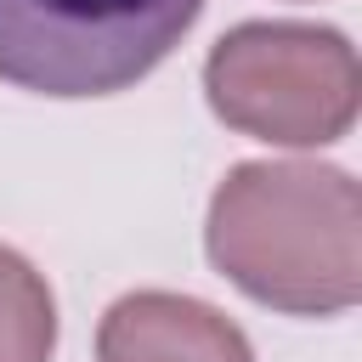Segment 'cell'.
Here are the masks:
<instances>
[{"label": "cell", "mask_w": 362, "mask_h": 362, "mask_svg": "<svg viewBox=\"0 0 362 362\" xmlns=\"http://www.w3.org/2000/svg\"><path fill=\"white\" fill-rule=\"evenodd\" d=\"M204 249L249 300L288 317H339L362 300V187L339 164H232L209 198Z\"/></svg>", "instance_id": "obj_1"}, {"label": "cell", "mask_w": 362, "mask_h": 362, "mask_svg": "<svg viewBox=\"0 0 362 362\" xmlns=\"http://www.w3.org/2000/svg\"><path fill=\"white\" fill-rule=\"evenodd\" d=\"M204 96L238 136L272 147H328L362 107V62L339 28L238 23L204 62Z\"/></svg>", "instance_id": "obj_2"}, {"label": "cell", "mask_w": 362, "mask_h": 362, "mask_svg": "<svg viewBox=\"0 0 362 362\" xmlns=\"http://www.w3.org/2000/svg\"><path fill=\"white\" fill-rule=\"evenodd\" d=\"M204 0H0V79L34 96H119L147 79Z\"/></svg>", "instance_id": "obj_3"}, {"label": "cell", "mask_w": 362, "mask_h": 362, "mask_svg": "<svg viewBox=\"0 0 362 362\" xmlns=\"http://www.w3.org/2000/svg\"><path fill=\"white\" fill-rule=\"evenodd\" d=\"M96 362H255V345L209 300L136 288L102 311Z\"/></svg>", "instance_id": "obj_4"}, {"label": "cell", "mask_w": 362, "mask_h": 362, "mask_svg": "<svg viewBox=\"0 0 362 362\" xmlns=\"http://www.w3.org/2000/svg\"><path fill=\"white\" fill-rule=\"evenodd\" d=\"M57 351V300L45 272L0 243V362H51Z\"/></svg>", "instance_id": "obj_5"}]
</instances>
